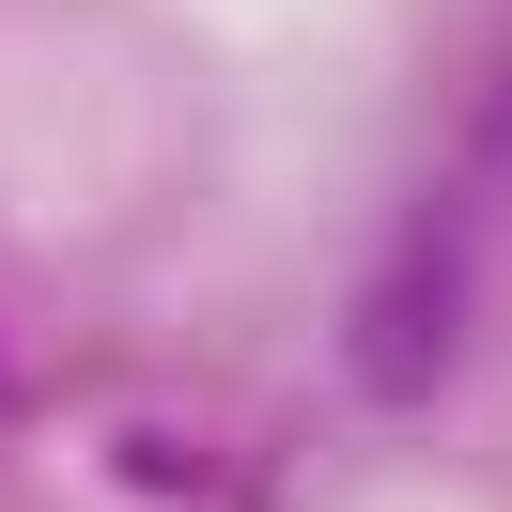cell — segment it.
<instances>
[{"mask_svg": "<svg viewBox=\"0 0 512 512\" xmlns=\"http://www.w3.org/2000/svg\"><path fill=\"white\" fill-rule=\"evenodd\" d=\"M0 404H16V373H0Z\"/></svg>", "mask_w": 512, "mask_h": 512, "instance_id": "2", "label": "cell"}, {"mask_svg": "<svg viewBox=\"0 0 512 512\" xmlns=\"http://www.w3.org/2000/svg\"><path fill=\"white\" fill-rule=\"evenodd\" d=\"M450 342H466V233L404 218V249H388L373 295H357V388H373V404H435Z\"/></svg>", "mask_w": 512, "mask_h": 512, "instance_id": "1", "label": "cell"}]
</instances>
